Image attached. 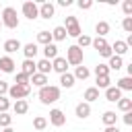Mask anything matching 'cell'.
Listing matches in <instances>:
<instances>
[{
  "mask_svg": "<svg viewBox=\"0 0 132 132\" xmlns=\"http://www.w3.org/2000/svg\"><path fill=\"white\" fill-rule=\"evenodd\" d=\"M60 99V87H54V85H45L39 89V101L43 105H50V103H56Z\"/></svg>",
  "mask_w": 132,
  "mask_h": 132,
  "instance_id": "obj_1",
  "label": "cell"
},
{
  "mask_svg": "<svg viewBox=\"0 0 132 132\" xmlns=\"http://www.w3.org/2000/svg\"><path fill=\"white\" fill-rule=\"evenodd\" d=\"M2 25L4 27H8V29H16L19 27V16H16V10L12 8V6H6L4 10H2Z\"/></svg>",
  "mask_w": 132,
  "mask_h": 132,
  "instance_id": "obj_2",
  "label": "cell"
},
{
  "mask_svg": "<svg viewBox=\"0 0 132 132\" xmlns=\"http://www.w3.org/2000/svg\"><path fill=\"white\" fill-rule=\"evenodd\" d=\"M66 62L72 64V66H80L82 64V50L76 47V45H70L66 50Z\"/></svg>",
  "mask_w": 132,
  "mask_h": 132,
  "instance_id": "obj_3",
  "label": "cell"
},
{
  "mask_svg": "<svg viewBox=\"0 0 132 132\" xmlns=\"http://www.w3.org/2000/svg\"><path fill=\"white\" fill-rule=\"evenodd\" d=\"M62 27L66 29V35H70V37L80 35V25H78L76 16H66V25H62Z\"/></svg>",
  "mask_w": 132,
  "mask_h": 132,
  "instance_id": "obj_4",
  "label": "cell"
},
{
  "mask_svg": "<svg viewBox=\"0 0 132 132\" xmlns=\"http://www.w3.org/2000/svg\"><path fill=\"white\" fill-rule=\"evenodd\" d=\"M29 91H31V87L27 85V87H21V85H12V87H8V95H10V99H25L27 95H29Z\"/></svg>",
  "mask_w": 132,
  "mask_h": 132,
  "instance_id": "obj_5",
  "label": "cell"
},
{
  "mask_svg": "<svg viewBox=\"0 0 132 132\" xmlns=\"http://www.w3.org/2000/svg\"><path fill=\"white\" fill-rule=\"evenodd\" d=\"M23 14H25L29 21H35V19L39 16V6H37L35 2H31V0H29V2H25V4H23Z\"/></svg>",
  "mask_w": 132,
  "mask_h": 132,
  "instance_id": "obj_6",
  "label": "cell"
},
{
  "mask_svg": "<svg viewBox=\"0 0 132 132\" xmlns=\"http://www.w3.org/2000/svg\"><path fill=\"white\" fill-rule=\"evenodd\" d=\"M50 124L56 126V128L64 126V124H66V116H64V111H62V109H52V111H50Z\"/></svg>",
  "mask_w": 132,
  "mask_h": 132,
  "instance_id": "obj_7",
  "label": "cell"
},
{
  "mask_svg": "<svg viewBox=\"0 0 132 132\" xmlns=\"http://www.w3.org/2000/svg\"><path fill=\"white\" fill-rule=\"evenodd\" d=\"M52 70H56L58 74L68 72V62H66V58H62V56L54 58V60H52Z\"/></svg>",
  "mask_w": 132,
  "mask_h": 132,
  "instance_id": "obj_8",
  "label": "cell"
},
{
  "mask_svg": "<svg viewBox=\"0 0 132 132\" xmlns=\"http://www.w3.org/2000/svg\"><path fill=\"white\" fill-rule=\"evenodd\" d=\"M14 60L10 58V56H2L0 58V70L2 72H6V74H10V72H14Z\"/></svg>",
  "mask_w": 132,
  "mask_h": 132,
  "instance_id": "obj_9",
  "label": "cell"
},
{
  "mask_svg": "<svg viewBox=\"0 0 132 132\" xmlns=\"http://www.w3.org/2000/svg\"><path fill=\"white\" fill-rule=\"evenodd\" d=\"M54 12H56V8H54L52 2H41V6H39V16L41 19H52Z\"/></svg>",
  "mask_w": 132,
  "mask_h": 132,
  "instance_id": "obj_10",
  "label": "cell"
},
{
  "mask_svg": "<svg viewBox=\"0 0 132 132\" xmlns=\"http://www.w3.org/2000/svg\"><path fill=\"white\" fill-rule=\"evenodd\" d=\"M105 99L111 101V103H116V101L122 99V91H120L118 87H107V89H105Z\"/></svg>",
  "mask_w": 132,
  "mask_h": 132,
  "instance_id": "obj_11",
  "label": "cell"
},
{
  "mask_svg": "<svg viewBox=\"0 0 132 132\" xmlns=\"http://www.w3.org/2000/svg\"><path fill=\"white\" fill-rule=\"evenodd\" d=\"M12 111H14L16 116H25V113L29 111V103H27V99H19V101H14Z\"/></svg>",
  "mask_w": 132,
  "mask_h": 132,
  "instance_id": "obj_12",
  "label": "cell"
},
{
  "mask_svg": "<svg viewBox=\"0 0 132 132\" xmlns=\"http://www.w3.org/2000/svg\"><path fill=\"white\" fill-rule=\"evenodd\" d=\"M74 113H76V118H80V120H85V118H89L91 116V105L89 103H78L76 105V109H74Z\"/></svg>",
  "mask_w": 132,
  "mask_h": 132,
  "instance_id": "obj_13",
  "label": "cell"
},
{
  "mask_svg": "<svg viewBox=\"0 0 132 132\" xmlns=\"http://www.w3.org/2000/svg\"><path fill=\"white\" fill-rule=\"evenodd\" d=\"M35 68H37L39 74H45V76H47V72H52V62L45 60V58H41L39 62H35Z\"/></svg>",
  "mask_w": 132,
  "mask_h": 132,
  "instance_id": "obj_14",
  "label": "cell"
},
{
  "mask_svg": "<svg viewBox=\"0 0 132 132\" xmlns=\"http://www.w3.org/2000/svg\"><path fill=\"white\" fill-rule=\"evenodd\" d=\"M21 50H23V54H25V60H33V58L37 56V52H39L35 43H27V45H23Z\"/></svg>",
  "mask_w": 132,
  "mask_h": 132,
  "instance_id": "obj_15",
  "label": "cell"
},
{
  "mask_svg": "<svg viewBox=\"0 0 132 132\" xmlns=\"http://www.w3.org/2000/svg\"><path fill=\"white\" fill-rule=\"evenodd\" d=\"M43 58H45V60H54V58H58V47H56V43H47V45H43Z\"/></svg>",
  "mask_w": 132,
  "mask_h": 132,
  "instance_id": "obj_16",
  "label": "cell"
},
{
  "mask_svg": "<svg viewBox=\"0 0 132 132\" xmlns=\"http://www.w3.org/2000/svg\"><path fill=\"white\" fill-rule=\"evenodd\" d=\"M29 85H35V87H39V89H41V87H45V85H47V76H45V74L35 72V74L29 78Z\"/></svg>",
  "mask_w": 132,
  "mask_h": 132,
  "instance_id": "obj_17",
  "label": "cell"
},
{
  "mask_svg": "<svg viewBox=\"0 0 132 132\" xmlns=\"http://www.w3.org/2000/svg\"><path fill=\"white\" fill-rule=\"evenodd\" d=\"M23 45H21V41L19 39H6L4 41V50L8 52V54H14V52H19Z\"/></svg>",
  "mask_w": 132,
  "mask_h": 132,
  "instance_id": "obj_18",
  "label": "cell"
},
{
  "mask_svg": "<svg viewBox=\"0 0 132 132\" xmlns=\"http://www.w3.org/2000/svg\"><path fill=\"white\" fill-rule=\"evenodd\" d=\"M21 72H23V74H27V76L31 78V76L37 72V68H35V60H25V62H23V70H21Z\"/></svg>",
  "mask_w": 132,
  "mask_h": 132,
  "instance_id": "obj_19",
  "label": "cell"
},
{
  "mask_svg": "<svg viewBox=\"0 0 132 132\" xmlns=\"http://www.w3.org/2000/svg\"><path fill=\"white\" fill-rule=\"evenodd\" d=\"M95 33H97V37H105L109 33V23L107 21H99L95 25Z\"/></svg>",
  "mask_w": 132,
  "mask_h": 132,
  "instance_id": "obj_20",
  "label": "cell"
},
{
  "mask_svg": "<svg viewBox=\"0 0 132 132\" xmlns=\"http://www.w3.org/2000/svg\"><path fill=\"white\" fill-rule=\"evenodd\" d=\"M60 85H62L64 89H72V87H74V76H72L70 72L60 74Z\"/></svg>",
  "mask_w": 132,
  "mask_h": 132,
  "instance_id": "obj_21",
  "label": "cell"
},
{
  "mask_svg": "<svg viewBox=\"0 0 132 132\" xmlns=\"http://www.w3.org/2000/svg\"><path fill=\"white\" fill-rule=\"evenodd\" d=\"M97 99H99V89L89 87V89L85 91V103H91V101H97Z\"/></svg>",
  "mask_w": 132,
  "mask_h": 132,
  "instance_id": "obj_22",
  "label": "cell"
},
{
  "mask_svg": "<svg viewBox=\"0 0 132 132\" xmlns=\"http://www.w3.org/2000/svg\"><path fill=\"white\" fill-rule=\"evenodd\" d=\"M62 39H66V29H64L62 25H58V27L52 31V41H62Z\"/></svg>",
  "mask_w": 132,
  "mask_h": 132,
  "instance_id": "obj_23",
  "label": "cell"
},
{
  "mask_svg": "<svg viewBox=\"0 0 132 132\" xmlns=\"http://www.w3.org/2000/svg\"><path fill=\"white\" fill-rule=\"evenodd\" d=\"M109 47H111V52L116 50V54H113V56H120V58L128 52V45H126L124 41H116V43H113V45H109Z\"/></svg>",
  "mask_w": 132,
  "mask_h": 132,
  "instance_id": "obj_24",
  "label": "cell"
},
{
  "mask_svg": "<svg viewBox=\"0 0 132 132\" xmlns=\"http://www.w3.org/2000/svg\"><path fill=\"white\" fill-rule=\"evenodd\" d=\"M116 87H118L120 91H132V76H124V78H120Z\"/></svg>",
  "mask_w": 132,
  "mask_h": 132,
  "instance_id": "obj_25",
  "label": "cell"
},
{
  "mask_svg": "<svg viewBox=\"0 0 132 132\" xmlns=\"http://www.w3.org/2000/svg\"><path fill=\"white\" fill-rule=\"evenodd\" d=\"M101 120H103V124H105V126H116L118 116H116V111H105V113L101 116Z\"/></svg>",
  "mask_w": 132,
  "mask_h": 132,
  "instance_id": "obj_26",
  "label": "cell"
},
{
  "mask_svg": "<svg viewBox=\"0 0 132 132\" xmlns=\"http://www.w3.org/2000/svg\"><path fill=\"white\" fill-rule=\"evenodd\" d=\"M91 45H93L97 52H103V50H105L109 43L105 41V37H95V39H91Z\"/></svg>",
  "mask_w": 132,
  "mask_h": 132,
  "instance_id": "obj_27",
  "label": "cell"
},
{
  "mask_svg": "<svg viewBox=\"0 0 132 132\" xmlns=\"http://www.w3.org/2000/svg\"><path fill=\"white\" fill-rule=\"evenodd\" d=\"M89 74H91V72H89V68H87V66H76V70H74V74H72V76H74V80H76V78L85 80V78H89Z\"/></svg>",
  "mask_w": 132,
  "mask_h": 132,
  "instance_id": "obj_28",
  "label": "cell"
},
{
  "mask_svg": "<svg viewBox=\"0 0 132 132\" xmlns=\"http://www.w3.org/2000/svg\"><path fill=\"white\" fill-rule=\"evenodd\" d=\"M122 66H124V62H122L120 56H111V58H109V64H107L109 70H120Z\"/></svg>",
  "mask_w": 132,
  "mask_h": 132,
  "instance_id": "obj_29",
  "label": "cell"
},
{
  "mask_svg": "<svg viewBox=\"0 0 132 132\" xmlns=\"http://www.w3.org/2000/svg\"><path fill=\"white\" fill-rule=\"evenodd\" d=\"M118 107H120V111H132V99H128V97H122L120 101H118Z\"/></svg>",
  "mask_w": 132,
  "mask_h": 132,
  "instance_id": "obj_30",
  "label": "cell"
},
{
  "mask_svg": "<svg viewBox=\"0 0 132 132\" xmlns=\"http://www.w3.org/2000/svg\"><path fill=\"white\" fill-rule=\"evenodd\" d=\"M37 41H39L41 45L52 43V33H50V31H39V33H37Z\"/></svg>",
  "mask_w": 132,
  "mask_h": 132,
  "instance_id": "obj_31",
  "label": "cell"
},
{
  "mask_svg": "<svg viewBox=\"0 0 132 132\" xmlns=\"http://www.w3.org/2000/svg\"><path fill=\"white\" fill-rule=\"evenodd\" d=\"M87 45H91V37L89 35H78L76 37V47H87Z\"/></svg>",
  "mask_w": 132,
  "mask_h": 132,
  "instance_id": "obj_32",
  "label": "cell"
},
{
  "mask_svg": "<svg viewBox=\"0 0 132 132\" xmlns=\"http://www.w3.org/2000/svg\"><path fill=\"white\" fill-rule=\"evenodd\" d=\"M95 76H109L107 64H97V66H95Z\"/></svg>",
  "mask_w": 132,
  "mask_h": 132,
  "instance_id": "obj_33",
  "label": "cell"
},
{
  "mask_svg": "<svg viewBox=\"0 0 132 132\" xmlns=\"http://www.w3.org/2000/svg\"><path fill=\"white\" fill-rule=\"evenodd\" d=\"M14 85L27 87V85H29V76H27V74H23V72H19V74L14 76ZM29 87H31V85H29Z\"/></svg>",
  "mask_w": 132,
  "mask_h": 132,
  "instance_id": "obj_34",
  "label": "cell"
},
{
  "mask_svg": "<svg viewBox=\"0 0 132 132\" xmlns=\"http://www.w3.org/2000/svg\"><path fill=\"white\" fill-rule=\"evenodd\" d=\"M45 126H47V120H45L43 116H37V118L33 120V128H35V130H43Z\"/></svg>",
  "mask_w": 132,
  "mask_h": 132,
  "instance_id": "obj_35",
  "label": "cell"
},
{
  "mask_svg": "<svg viewBox=\"0 0 132 132\" xmlns=\"http://www.w3.org/2000/svg\"><path fill=\"white\" fill-rule=\"evenodd\" d=\"M109 82H111L109 76H97V87L95 89H107V87H111Z\"/></svg>",
  "mask_w": 132,
  "mask_h": 132,
  "instance_id": "obj_36",
  "label": "cell"
},
{
  "mask_svg": "<svg viewBox=\"0 0 132 132\" xmlns=\"http://www.w3.org/2000/svg\"><path fill=\"white\" fill-rule=\"evenodd\" d=\"M10 122H12V116H8V113H0V126H2V128H8Z\"/></svg>",
  "mask_w": 132,
  "mask_h": 132,
  "instance_id": "obj_37",
  "label": "cell"
},
{
  "mask_svg": "<svg viewBox=\"0 0 132 132\" xmlns=\"http://www.w3.org/2000/svg\"><path fill=\"white\" fill-rule=\"evenodd\" d=\"M122 27H124L126 33H132V16H126V19L122 21Z\"/></svg>",
  "mask_w": 132,
  "mask_h": 132,
  "instance_id": "obj_38",
  "label": "cell"
},
{
  "mask_svg": "<svg viewBox=\"0 0 132 132\" xmlns=\"http://www.w3.org/2000/svg\"><path fill=\"white\" fill-rule=\"evenodd\" d=\"M8 107H10V101H8L6 97H0V113H6Z\"/></svg>",
  "mask_w": 132,
  "mask_h": 132,
  "instance_id": "obj_39",
  "label": "cell"
},
{
  "mask_svg": "<svg viewBox=\"0 0 132 132\" xmlns=\"http://www.w3.org/2000/svg\"><path fill=\"white\" fill-rule=\"evenodd\" d=\"M122 8H124V14H126V16H130V14H132V0H124Z\"/></svg>",
  "mask_w": 132,
  "mask_h": 132,
  "instance_id": "obj_40",
  "label": "cell"
},
{
  "mask_svg": "<svg viewBox=\"0 0 132 132\" xmlns=\"http://www.w3.org/2000/svg\"><path fill=\"white\" fill-rule=\"evenodd\" d=\"M91 6H93L91 0H78V8H80V10H89Z\"/></svg>",
  "mask_w": 132,
  "mask_h": 132,
  "instance_id": "obj_41",
  "label": "cell"
},
{
  "mask_svg": "<svg viewBox=\"0 0 132 132\" xmlns=\"http://www.w3.org/2000/svg\"><path fill=\"white\" fill-rule=\"evenodd\" d=\"M124 124L126 126H132V111H126L124 113Z\"/></svg>",
  "mask_w": 132,
  "mask_h": 132,
  "instance_id": "obj_42",
  "label": "cell"
},
{
  "mask_svg": "<svg viewBox=\"0 0 132 132\" xmlns=\"http://www.w3.org/2000/svg\"><path fill=\"white\" fill-rule=\"evenodd\" d=\"M99 54H101L103 58H111V56H113V52H111V47H109V45H107V47H105L103 52H99Z\"/></svg>",
  "mask_w": 132,
  "mask_h": 132,
  "instance_id": "obj_43",
  "label": "cell"
},
{
  "mask_svg": "<svg viewBox=\"0 0 132 132\" xmlns=\"http://www.w3.org/2000/svg\"><path fill=\"white\" fill-rule=\"evenodd\" d=\"M4 93H8V85L4 80H0V97H4Z\"/></svg>",
  "mask_w": 132,
  "mask_h": 132,
  "instance_id": "obj_44",
  "label": "cell"
},
{
  "mask_svg": "<svg viewBox=\"0 0 132 132\" xmlns=\"http://www.w3.org/2000/svg\"><path fill=\"white\" fill-rule=\"evenodd\" d=\"M58 4H60V6H70L72 0H58Z\"/></svg>",
  "mask_w": 132,
  "mask_h": 132,
  "instance_id": "obj_45",
  "label": "cell"
},
{
  "mask_svg": "<svg viewBox=\"0 0 132 132\" xmlns=\"http://www.w3.org/2000/svg\"><path fill=\"white\" fill-rule=\"evenodd\" d=\"M105 132H120V130H118V126H107Z\"/></svg>",
  "mask_w": 132,
  "mask_h": 132,
  "instance_id": "obj_46",
  "label": "cell"
},
{
  "mask_svg": "<svg viewBox=\"0 0 132 132\" xmlns=\"http://www.w3.org/2000/svg\"><path fill=\"white\" fill-rule=\"evenodd\" d=\"M2 132H14V130H12V128H10V126H8V128H4V130H2Z\"/></svg>",
  "mask_w": 132,
  "mask_h": 132,
  "instance_id": "obj_47",
  "label": "cell"
},
{
  "mask_svg": "<svg viewBox=\"0 0 132 132\" xmlns=\"http://www.w3.org/2000/svg\"><path fill=\"white\" fill-rule=\"evenodd\" d=\"M0 27H2V21H0Z\"/></svg>",
  "mask_w": 132,
  "mask_h": 132,
  "instance_id": "obj_48",
  "label": "cell"
}]
</instances>
